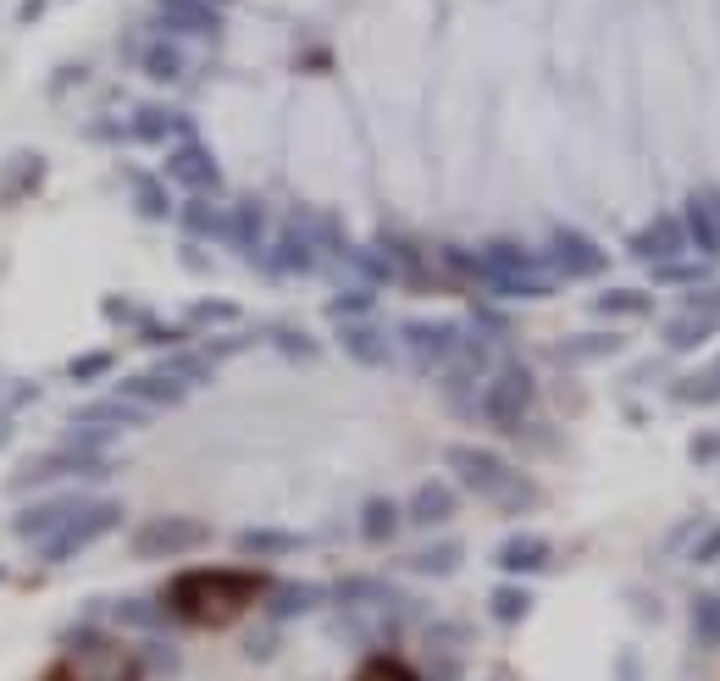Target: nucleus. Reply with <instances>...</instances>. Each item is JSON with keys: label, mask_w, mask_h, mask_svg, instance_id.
Returning a JSON list of instances; mask_svg holds the SVG:
<instances>
[{"label": "nucleus", "mask_w": 720, "mask_h": 681, "mask_svg": "<svg viewBox=\"0 0 720 681\" xmlns=\"http://www.w3.org/2000/svg\"><path fill=\"white\" fill-rule=\"evenodd\" d=\"M261 593H266V576H255V571H183L167 587V610L189 626L216 632V626L239 621Z\"/></svg>", "instance_id": "obj_1"}, {"label": "nucleus", "mask_w": 720, "mask_h": 681, "mask_svg": "<svg viewBox=\"0 0 720 681\" xmlns=\"http://www.w3.org/2000/svg\"><path fill=\"white\" fill-rule=\"evenodd\" d=\"M355 681H416V670L399 665V659H366Z\"/></svg>", "instance_id": "obj_2"}]
</instances>
